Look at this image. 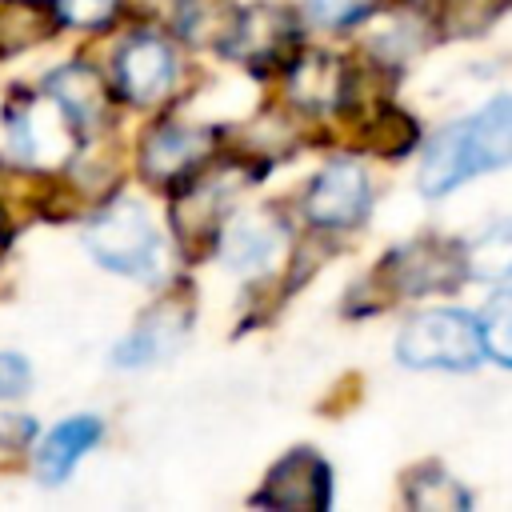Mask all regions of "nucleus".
Here are the masks:
<instances>
[{"mask_svg": "<svg viewBox=\"0 0 512 512\" xmlns=\"http://www.w3.org/2000/svg\"><path fill=\"white\" fill-rule=\"evenodd\" d=\"M468 264L484 280H508L512 276V220L492 224L468 252Z\"/></svg>", "mask_w": 512, "mask_h": 512, "instance_id": "nucleus-17", "label": "nucleus"}, {"mask_svg": "<svg viewBox=\"0 0 512 512\" xmlns=\"http://www.w3.org/2000/svg\"><path fill=\"white\" fill-rule=\"evenodd\" d=\"M304 208H308V220L320 224V228L356 224V220L368 212V180H364V172H360L352 160L328 164V168L312 180V192H308Z\"/></svg>", "mask_w": 512, "mask_h": 512, "instance_id": "nucleus-5", "label": "nucleus"}, {"mask_svg": "<svg viewBox=\"0 0 512 512\" xmlns=\"http://www.w3.org/2000/svg\"><path fill=\"white\" fill-rule=\"evenodd\" d=\"M480 324L464 312L412 316L396 340V356L408 368H472L480 360Z\"/></svg>", "mask_w": 512, "mask_h": 512, "instance_id": "nucleus-3", "label": "nucleus"}, {"mask_svg": "<svg viewBox=\"0 0 512 512\" xmlns=\"http://www.w3.org/2000/svg\"><path fill=\"white\" fill-rule=\"evenodd\" d=\"M392 280L400 284V292H448L452 284H460L464 276V256L456 244L444 240H420L408 244L392 256Z\"/></svg>", "mask_w": 512, "mask_h": 512, "instance_id": "nucleus-6", "label": "nucleus"}, {"mask_svg": "<svg viewBox=\"0 0 512 512\" xmlns=\"http://www.w3.org/2000/svg\"><path fill=\"white\" fill-rule=\"evenodd\" d=\"M172 80H176V56L160 36L140 32L116 52V84L128 100L152 104L172 88Z\"/></svg>", "mask_w": 512, "mask_h": 512, "instance_id": "nucleus-4", "label": "nucleus"}, {"mask_svg": "<svg viewBox=\"0 0 512 512\" xmlns=\"http://www.w3.org/2000/svg\"><path fill=\"white\" fill-rule=\"evenodd\" d=\"M408 500L416 508H432V512H448V508H468V496L456 488L452 476H444L440 468H424L412 476V488H408Z\"/></svg>", "mask_w": 512, "mask_h": 512, "instance_id": "nucleus-19", "label": "nucleus"}, {"mask_svg": "<svg viewBox=\"0 0 512 512\" xmlns=\"http://www.w3.org/2000/svg\"><path fill=\"white\" fill-rule=\"evenodd\" d=\"M100 440V420L96 416H72L64 424H56L44 444H40V456H36V468H40V480L44 484H60L72 464Z\"/></svg>", "mask_w": 512, "mask_h": 512, "instance_id": "nucleus-12", "label": "nucleus"}, {"mask_svg": "<svg viewBox=\"0 0 512 512\" xmlns=\"http://www.w3.org/2000/svg\"><path fill=\"white\" fill-rule=\"evenodd\" d=\"M236 8L228 0H184L180 4V32L192 40V44H228L232 28H236Z\"/></svg>", "mask_w": 512, "mask_h": 512, "instance_id": "nucleus-15", "label": "nucleus"}, {"mask_svg": "<svg viewBox=\"0 0 512 512\" xmlns=\"http://www.w3.org/2000/svg\"><path fill=\"white\" fill-rule=\"evenodd\" d=\"M28 380H32V372H28L24 356H16V352H0V400L24 392Z\"/></svg>", "mask_w": 512, "mask_h": 512, "instance_id": "nucleus-22", "label": "nucleus"}, {"mask_svg": "<svg viewBox=\"0 0 512 512\" xmlns=\"http://www.w3.org/2000/svg\"><path fill=\"white\" fill-rule=\"evenodd\" d=\"M480 340H484L488 356H496L500 364L512 368V288L496 292L480 308Z\"/></svg>", "mask_w": 512, "mask_h": 512, "instance_id": "nucleus-18", "label": "nucleus"}, {"mask_svg": "<svg viewBox=\"0 0 512 512\" xmlns=\"http://www.w3.org/2000/svg\"><path fill=\"white\" fill-rule=\"evenodd\" d=\"M120 0H52V12L68 28H104L116 16Z\"/></svg>", "mask_w": 512, "mask_h": 512, "instance_id": "nucleus-20", "label": "nucleus"}, {"mask_svg": "<svg viewBox=\"0 0 512 512\" xmlns=\"http://www.w3.org/2000/svg\"><path fill=\"white\" fill-rule=\"evenodd\" d=\"M212 148V136L204 128H184V124H160L148 132L140 148V168L156 184H172L188 176Z\"/></svg>", "mask_w": 512, "mask_h": 512, "instance_id": "nucleus-7", "label": "nucleus"}, {"mask_svg": "<svg viewBox=\"0 0 512 512\" xmlns=\"http://www.w3.org/2000/svg\"><path fill=\"white\" fill-rule=\"evenodd\" d=\"M44 88H48L52 104L60 108V116L72 128H96L104 120L108 92H104V80L88 64H64V68H56Z\"/></svg>", "mask_w": 512, "mask_h": 512, "instance_id": "nucleus-9", "label": "nucleus"}, {"mask_svg": "<svg viewBox=\"0 0 512 512\" xmlns=\"http://www.w3.org/2000/svg\"><path fill=\"white\" fill-rule=\"evenodd\" d=\"M372 8V0H312V16L328 28H344L352 20H360Z\"/></svg>", "mask_w": 512, "mask_h": 512, "instance_id": "nucleus-21", "label": "nucleus"}, {"mask_svg": "<svg viewBox=\"0 0 512 512\" xmlns=\"http://www.w3.org/2000/svg\"><path fill=\"white\" fill-rule=\"evenodd\" d=\"M280 248V228L268 216H240L224 236V256L240 272L264 268Z\"/></svg>", "mask_w": 512, "mask_h": 512, "instance_id": "nucleus-14", "label": "nucleus"}, {"mask_svg": "<svg viewBox=\"0 0 512 512\" xmlns=\"http://www.w3.org/2000/svg\"><path fill=\"white\" fill-rule=\"evenodd\" d=\"M88 252L124 276H148L160 264V240L152 228V216L136 200H116L108 204L84 232Z\"/></svg>", "mask_w": 512, "mask_h": 512, "instance_id": "nucleus-2", "label": "nucleus"}, {"mask_svg": "<svg viewBox=\"0 0 512 512\" xmlns=\"http://www.w3.org/2000/svg\"><path fill=\"white\" fill-rule=\"evenodd\" d=\"M288 88H292V100H296V104H304V108H312V112H324V108H332V104L340 100V92H344V68H340V60L320 56V52H316V56H304V60L292 64Z\"/></svg>", "mask_w": 512, "mask_h": 512, "instance_id": "nucleus-13", "label": "nucleus"}, {"mask_svg": "<svg viewBox=\"0 0 512 512\" xmlns=\"http://www.w3.org/2000/svg\"><path fill=\"white\" fill-rule=\"evenodd\" d=\"M56 12L32 0H0V52H20L52 32Z\"/></svg>", "mask_w": 512, "mask_h": 512, "instance_id": "nucleus-16", "label": "nucleus"}, {"mask_svg": "<svg viewBox=\"0 0 512 512\" xmlns=\"http://www.w3.org/2000/svg\"><path fill=\"white\" fill-rule=\"evenodd\" d=\"M184 332H188V308L176 304V300H168V304L152 308V312L140 320V328L116 348V364H128V368L152 364V360L168 356V352L184 340Z\"/></svg>", "mask_w": 512, "mask_h": 512, "instance_id": "nucleus-10", "label": "nucleus"}, {"mask_svg": "<svg viewBox=\"0 0 512 512\" xmlns=\"http://www.w3.org/2000/svg\"><path fill=\"white\" fill-rule=\"evenodd\" d=\"M288 40H292V16L280 12V8H256L244 20H236V28H232L224 48L232 56H240V60L264 64V60L280 56Z\"/></svg>", "mask_w": 512, "mask_h": 512, "instance_id": "nucleus-11", "label": "nucleus"}, {"mask_svg": "<svg viewBox=\"0 0 512 512\" xmlns=\"http://www.w3.org/2000/svg\"><path fill=\"white\" fill-rule=\"evenodd\" d=\"M508 160H512V96H496L428 144L420 164V188L424 196H444L468 176L504 168Z\"/></svg>", "mask_w": 512, "mask_h": 512, "instance_id": "nucleus-1", "label": "nucleus"}, {"mask_svg": "<svg viewBox=\"0 0 512 512\" xmlns=\"http://www.w3.org/2000/svg\"><path fill=\"white\" fill-rule=\"evenodd\" d=\"M4 244H8V228H4V220H0V252H4Z\"/></svg>", "mask_w": 512, "mask_h": 512, "instance_id": "nucleus-23", "label": "nucleus"}, {"mask_svg": "<svg viewBox=\"0 0 512 512\" xmlns=\"http://www.w3.org/2000/svg\"><path fill=\"white\" fill-rule=\"evenodd\" d=\"M260 508H324L328 504V468L320 456L312 452H292L284 456L272 476H268V488L256 496Z\"/></svg>", "mask_w": 512, "mask_h": 512, "instance_id": "nucleus-8", "label": "nucleus"}]
</instances>
